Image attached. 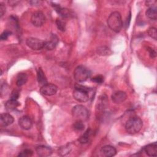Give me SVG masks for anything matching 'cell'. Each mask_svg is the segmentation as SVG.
Here are the masks:
<instances>
[{
  "mask_svg": "<svg viewBox=\"0 0 157 157\" xmlns=\"http://www.w3.org/2000/svg\"><path fill=\"white\" fill-rule=\"evenodd\" d=\"M143 126L142 120L137 116L131 117L125 123V129L130 134H135L139 132Z\"/></svg>",
  "mask_w": 157,
  "mask_h": 157,
  "instance_id": "1",
  "label": "cell"
},
{
  "mask_svg": "<svg viewBox=\"0 0 157 157\" xmlns=\"http://www.w3.org/2000/svg\"><path fill=\"white\" fill-rule=\"evenodd\" d=\"M107 23L110 29L115 33L120 32L123 26L121 14L117 11L112 12L108 17Z\"/></svg>",
  "mask_w": 157,
  "mask_h": 157,
  "instance_id": "2",
  "label": "cell"
},
{
  "mask_svg": "<svg viewBox=\"0 0 157 157\" xmlns=\"http://www.w3.org/2000/svg\"><path fill=\"white\" fill-rule=\"evenodd\" d=\"M90 91V88L79 84H77L75 85V89L73 91V97L78 102H86L89 99L88 93Z\"/></svg>",
  "mask_w": 157,
  "mask_h": 157,
  "instance_id": "3",
  "label": "cell"
},
{
  "mask_svg": "<svg viewBox=\"0 0 157 157\" xmlns=\"http://www.w3.org/2000/svg\"><path fill=\"white\" fill-rule=\"evenodd\" d=\"M90 70L83 66H77L74 71V77L77 82H85L90 77Z\"/></svg>",
  "mask_w": 157,
  "mask_h": 157,
  "instance_id": "4",
  "label": "cell"
},
{
  "mask_svg": "<svg viewBox=\"0 0 157 157\" xmlns=\"http://www.w3.org/2000/svg\"><path fill=\"white\" fill-rule=\"evenodd\" d=\"M72 116L76 120L84 121L88 118V111L87 109L82 105H77L72 109Z\"/></svg>",
  "mask_w": 157,
  "mask_h": 157,
  "instance_id": "5",
  "label": "cell"
},
{
  "mask_svg": "<svg viewBox=\"0 0 157 157\" xmlns=\"http://www.w3.org/2000/svg\"><path fill=\"white\" fill-rule=\"evenodd\" d=\"M26 44L30 48L34 50H41L45 47V41L35 37L27 39Z\"/></svg>",
  "mask_w": 157,
  "mask_h": 157,
  "instance_id": "6",
  "label": "cell"
},
{
  "mask_svg": "<svg viewBox=\"0 0 157 157\" xmlns=\"http://www.w3.org/2000/svg\"><path fill=\"white\" fill-rule=\"evenodd\" d=\"M31 21L34 26L40 27L44 24L45 21V17L43 12L41 11H36L33 13Z\"/></svg>",
  "mask_w": 157,
  "mask_h": 157,
  "instance_id": "7",
  "label": "cell"
},
{
  "mask_svg": "<svg viewBox=\"0 0 157 157\" xmlns=\"http://www.w3.org/2000/svg\"><path fill=\"white\" fill-rule=\"evenodd\" d=\"M58 87L52 83H46L42 85L40 89V92L42 94L45 96H52L56 93Z\"/></svg>",
  "mask_w": 157,
  "mask_h": 157,
  "instance_id": "8",
  "label": "cell"
},
{
  "mask_svg": "<svg viewBox=\"0 0 157 157\" xmlns=\"http://www.w3.org/2000/svg\"><path fill=\"white\" fill-rule=\"evenodd\" d=\"M127 98L126 94L122 91H118L113 93L111 96L112 100L116 104H120L123 102Z\"/></svg>",
  "mask_w": 157,
  "mask_h": 157,
  "instance_id": "9",
  "label": "cell"
},
{
  "mask_svg": "<svg viewBox=\"0 0 157 157\" xmlns=\"http://www.w3.org/2000/svg\"><path fill=\"white\" fill-rule=\"evenodd\" d=\"M13 117L8 113H2L0 117V126L4 127L11 124L13 122Z\"/></svg>",
  "mask_w": 157,
  "mask_h": 157,
  "instance_id": "10",
  "label": "cell"
},
{
  "mask_svg": "<svg viewBox=\"0 0 157 157\" xmlns=\"http://www.w3.org/2000/svg\"><path fill=\"white\" fill-rule=\"evenodd\" d=\"M18 124L23 129L28 130L32 127L33 121L29 117L23 116L18 120Z\"/></svg>",
  "mask_w": 157,
  "mask_h": 157,
  "instance_id": "11",
  "label": "cell"
},
{
  "mask_svg": "<svg viewBox=\"0 0 157 157\" xmlns=\"http://www.w3.org/2000/svg\"><path fill=\"white\" fill-rule=\"evenodd\" d=\"M36 151L37 155L41 157L49 156L52 153V150L51 148L45 145L37 146L36 148Z\"/></svg>",
  "mask_w": 157,
  "mask_h": 157,
  "instance_id": "12",
  "label": "cell"
},
{
  "mask_svg": "<svg viewBox=\"0 0 157 157\" xmlns=\"http://www.w3.org/2000/svg\"><path fill=\"white\" fill-rule=\"evenodd\" d=\"M58 42V38L55 34H52L49 39L45 41V47L47 50H52L55 48Z\"/></svg>",
  "mask_w": 157,
  "mask_h": 157,
  "instance_id": "13",
  "label": "cell"
},
{
  "mask_svg": "<svg viewBox=\"0 0 157 157\" xmlns=\"http://www.w3.org/2000/svg\"><path fill=\"white\" fill-rule=\"evenodd\" d=\"M101 153L102 155L105 157H111L116 155L117 150L115 147L111 145H105L101 148Z\"/></svg>",
  "mask_w": 157,
  "mask_h": 157,
  "instance_id": "14",
  "label": "cell"
},
{
  "mask_svg": "<svg viewBox=\"0 0 157 157\" xmlns=\"http://www.w3.org/2000/svg\"><path fill=\"white\" fill-rule=\"evenodd\" d=\"M144 151L146 154L150 156H157V144L153 142L144 148Z\"/></svg>",
  "mask_w": 157,
  "mask_h": 157,
  "instance_id": "15",
  "label": "cell"
},
{
  "mask_svg": "<svg viewBox=\"0 0 157 157\" xmlns=\"http://www.w3.org/2000/svg\"><path fill=\"white\" fill-rule=\"evenodd\" d=\"M20 105V102L17 100L10 99L5 104V107L8 111H12Z\"/></svg>",
  "mask_w": 157,
  "mask_h": 157,
  "instance_id": "16",
  "label": "cell"
},
{
  "mask_svg": "<svg viewBox=\"0 0 157 157\" xmlns=\"http://www.w3.org/2000/svg\"><path fill=\"white\" fill-rule=\"evenodd\" d=\"M108 100L105 95H102L99 97V100L98 101V109L99 110H103L105 109L107 105Z\"/></svg>",
  "mask_w": 157,
  "mask_h": 157,
  "instance_id": "17",
  "label": "cell"
},
{
  "mask_svg": "<svg viewBox=\"0 0 157 157\" xmlns=\"http://www.w3.org/2000/svg\"><path fill=\"white\" fill-rule=\"evenodd\" d=\"M37 80L40 85L42 86L47 83V80L45 75V74L42 69L41 68H39L37 72Z\"/></svg>",
  "mask_w": 157,
  "mask_h": 157,
  "instance_id": "18",
  "label": "cell"
},
{
  "mask_svg": "<svg viewBox=\"0 0 157 157\" xmlns=\"http://www.w3.org/2000/svg\"><path fill=\"white\" fill-rule=\"evenodd\" d=\"M28 80V76L25 73H20L17 75L16 84L18 86H21L25 84Z\"/></svg>",
  "mask_w": 157,
  "mask_h": 157,
  "instance_id": "19",
  "label": "cell"
},
{
  "mask_svg": "<svg viewBox=\"0 0 157 157\" xmlns=\"http://www.w3.org/2000/svg\"><path fill=\"white\" fill-rule=\"evenodd\" d=\"M145 15L149 19L156 20L157 18L156 8H148L145 12Z\"/></svg>",
  "mask_w": 157,
  "mask_h": 157,
  "instance_id": "20",
  "label": "cell"
},
{
  "mask_svg": "<svg viewBox=\"0 0 157 157\" xmlns=\"http://www.w3.org/2000/svg\"><path fill=\"white\" fill-rule=\"evenodd\" d=\"M97 53L99 55L102 56H106V55H110L112 54V51L110 49L107 47L103 46V47H99L96 50Z\"/></svg>",
  "mask_w": 157,
  "mask_h": 157,
  "instance_id": "21",
  "label": "cell"
},
{
  "mask_svg": "<svg viewBox=\"0 0 157 157\" xmlns=\"http://www.w3.org/2000/svg\"><path fill=\"white\" fill-rule=\"evenodd\" d=\"M91 135L90 129H88L78 139V141L81 144H86L90 139V137Z\"/></svg>",
  "mask_w": 157,
  "mask_h": 157,
  "instance_id": "22",
  "label": "cell"
},
{
  "mask_svg": "<svg viewBox=\"0 0 157 157\" xmlns=\"http://www.w3.org/2000/svg\"><path fill=\"white\" fill-rule=\"evenodd\" d=\"M73 128L77 131H80L84 129L85 124L83 121L80 120H76L73 124Z\"/></svg>",
  "mask_w": 157,
  "mask_h": 157,
  "instance_id": "23",
  "label": "cell"
},
{
  "mask_svg": "<svg viewBox=\"0 0 157 157\" xmlns=\"http://www.w3.org/2000/svg\"><path fill=\"white\" fill-rule=\"evenodd\" d=\"M56 25L58 29L61 31H64L66 29V23L61 19L57 18L56 20Z\"/></svg>",
  "mask_w": 157,
  "mask_h": 157,
  "instance_id": "24",
  "label": "cell"
},
{
  "mask_svg": "<svg viewBox=\"0 0 157 157\" xmlns=\"http://www.w3.org/2000/svg\"><path fill=\"white\" fill-rule=\"evenodd\" d=\"M148 36L150 37H151L154 40H156V39H157V31H156V29L155 28H153V27L150 28L148 30Z\"/></svg>",
  "mask_w": 157,
  "mask_h": 157,
  "instance_id": "25",
  "label": "cell"
},
{
  "mask_svg": "<svg viewBox=\"0 0 157 157\" xmlns=\"http://www.w3.org/2000/svg\"><path fill=\"white\" fill-rule=\"evenodd\" d=\"M33 151L29 150V149H25L24 150H23L22 151H21L19 154H18V156H21V157H29V156H31L33 155Z\"/></svg>",
  "mask_w": 157,
  "mask_h": 157,
  "instance_id": "26",
  "label": "cell"
},
{
  "mask_svg": "<svg viewBox=\"0 0 157 157\" xmlns=\"http://www.w3.org/2000/svg\"><path fill=\"white\" fill-rule=\"evenodd\" d=\"M92 82H94L96 83H102L104 82V77L101 75H96L95 77H94L93 78H91Z\"/></svg>",
  "mask_w": 157,
  "mask_h": 157,
  "instance_id": "27",
  "label": "cell"
},
{
  "mask_svg": "<svg viewBox=\"0 0 157 157\" xmlns=\"http://www.w3.org/2000/svg\"><path fill=\"white\" fill-rule=\"evenodd\" d=\"M12 34V32L8 30L4 31L3 33H1V40H7V38L9 37V36Z\"/></svg>",
  "mask_w": 157,
  "mask_h": 157,
  "instance_id": "28",
  "label": "cell"
},
{
  "mask_svg": "<svg viewBox=\"0 0 157 157\" xmlns=\"http://www.w3.org/2000/svg\"><path fill=\"white\" fill-rule=\"evenodd\" d=\"M156 3H157L156 1L150 0V1H145L146 6L148 7L149 8H156Z\"/></svg>",
  "mask_w": 157,
  "mask_h": 157,
  "instance_id": "29",
  "label": "cell"
},
{
  "mask_svg": "<svg viewBox=\"0 0 157 157\" xmlns=\"http://www.w3.org/2000/svg\"><path fill=\"white\" fill-rule=\"evenodd\" d=\"M19 97V93L18 91L17 90H13L11 94H10V99H15V100H17V99Z\"/></svg>",
  "mask_w": 157,
  "mask_h": 157,
  "instance_id": "30",
  "label": "cell"
},
{
  "mask_svg": "<svg viewBox=\"0 0 157 157\" xmlns=\"http://www.w3.org/2000/svg\"><path fill=\"white\" fill-rule=\"evenodd\" d=\"M6 12V7L2 3L0 4V16L2 17Z\"/></svg>",
  "mask_w": 157,
  "mask_h": 157,
  "instance_id": "31",
  "label": "cell"
},
{
  "mask_svg": "<svg viewBox=\"0 0 157 157\" xmlns=\"http://www.w3.org/2000/svg\"><path fill=\"white\" fill-rule=\"evenodd\" d=\"M148 52H149V55H150V56L151 58H155V57H156V52H155V50H153V48H149L148 49Z\"/></svg>",
  "mask_w": 157,
  "mask_h": 157,
  "instance_id": "32",
  "label": "cell"
},
{
  "mask_svg": "<svg viewBox=\"0 0 157 157\" xmlns=\"http://www.w3.org/2000/svg\"><path fill=\"white\" fill-rule=\"evenodd\" d=\"M42 2V1H30L29 3L33 5V6H34V5H40V4Z\"/></svg>",
  "mask_w": 157,
  "mask_h": 157,
  "instance_id": "33",
  "label": "cell"
}]
</instances>
